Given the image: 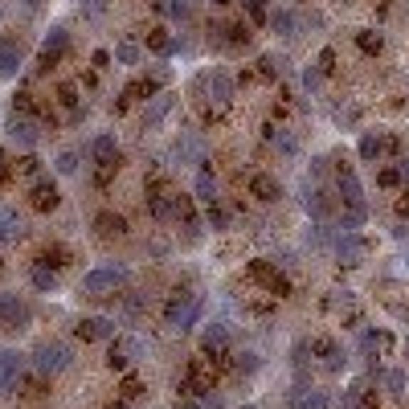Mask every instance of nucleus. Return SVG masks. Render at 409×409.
<instances>
[{"label": "nucleus", "instance_id": "obj_19", "mask_svg": "<svg viewBox=\"0 0 409 409\" xmlns=\"http://www.w3.org/2000/svg\"><path fill=\"white\" fill-rule=\"evenodd\" d=\"M270 139H275V147L282 152V156H299V139H294L291 131L278 127V131H270Z\"/></svg>", "mask_w": 409, "mask_h": 409}, {"label": "nucleus", "instance_id": "obj_17", "mask_svg": "<svg viewBox=\"0 0 409 409\" xmlns=\"http://www.w3.org/2000/svg\"><path fill=\"white\" fill-rule=\"evenodd\" d=\"M168 111H172V95H156L152 102H147L144 119H147V123H160V119H164Z\"/></svg>", "mask_w": 409, "mask_h": 409}, {"label": "nucleus", "instance_id": "obj_13", "mask_svg": "<svg viewBox=\"0 0 409 409\" xmlns=\"http://www.w3.org/2000/svg\"><path fill=\"white\" fill-rule=\"evenodd\" d=\"M90 156H95V164L111 168V164H115V156H119V144H115V135H98L95 144H90Z\"/></svg>", "mask_w": 409, "mask_h": 409}, {"label": "nucleus", "instance_id": "obj_10", "mask_svg": "<svg viewBox=\"0 0 409 409\" xmlns=\"http://www.w3.org/2000/svg\"><path fill=\"white\" fill-rule=\"evenodd\" d=\"M21 364H25V356H21V352H0V389H13V385H16Z\"/></svg>", "mask_w": 409, "mask_h": 409}, {"label": "nucleus", "instance_id": "obj_7", "mask_svg": "<svg viewBox=\"0 0 409 409\" xmlns=\"http://www.w3.org/2000/svg\"><path fill=\"white\" fill-rule=\"evenodd\" d=\"M78 336L82 340H115V319H107V315H90V319H82L78 324Z\"/></svg>", "mask_w": 409, "mask_h": 409}, {"label": "nucleus", "instance_id": "obj_6", "mask_svg": "<svg viewBox=\"0 0 409 409\" xmlns=\"http://www.w3.org/2000/svg\"><path fill=\"white\" fill-rule=\"evenodd\" d=\"M9 139H13L16 147H37V139H41V131H37V123L33 119H9Z\"/></svg>", "mask_w": 409, "mask_h": 409}, {"label": "nucleus", "instance_id": "obj_27", "mask_svg": "<svg viewBox=\"0 0 409 409\" xmlns=\"http://www.w3.org/2000/svg\"><path fill=\"white\" fill-rule=\"evenodd\" d=\"M405 389V376L401 373H389V393H401Z\"/></svg>", "mask_w": 409, "mask_h": 409}, {"label": "nucleus", "instance_id": "obj_1", "mask_svg": "<svg viewBox=\"0 0 409 409\" xmlns=\"http://www.w3.org/2000/svg\"><path fill=\"white\" fill-rule=\"evenodd\" d=\"M70 364H74V348L65 340H41L33 348V368L41 376H58V373H65Z\"/></svg>", "mask_w": 409, "mask_h": 409}, {"label": "nucleus", "instance_id": "obj_5", "mask_svg": "<svg viewBox=\"0 0 409 409\" xmlns=\"http://www.w3.org/2000/svg\"><path fill=\"white\" fill-rule=\"evenodd\" d=\"M139 356H144V344L135 340V336H115L111 360H107V364H111L115 373H127V368H131V364H135Z\"/></svg>", "mask_w": 409, "mask_h": 409}, {"label": "nucleus", "instance_id": "obj_14", "mask_svg": "<svg viewBox=\"0 0 409 409\" xmlns=\"http://www.w3.org/2000/svg\"><path fill=\"white\" fill-rule=\"evenodd\" d=\"M291 401H294L291 409H327V393H319V389H299V393H291Z\"/></svg>", "mask_w": 409, "mask_h": 409}, {"label": "nucleus", "instance_id": "obj_25", "mask_svg": "<svg viewBox=\"0 0 409 409\" xmlns=\"http://www.w3.org/2000/svg\"><path fill=\"white\" fill-rule=\"evenodd\" d=\"M201 405H205V409H225V397H221V393H209V389H205V393H201Z\"/></svg>", "mask_w": 409, "mask_h": 409}, {"label": "nucleus", "instance_id": "obj_8", "mask_svg": "<svg viewBox=\"0 0 409 409\" xmlns=\"http://www.w3.org/2000/svg\"><path fill=\"white\" fill-rule=\"evenodd\" d=\"M225 344H229V327L225 324H209V327H205V336H201V352H205V356L225 352Z\"/></svg>", "mask_w": 409, "mask_h": 409}, {"label": "nucleus", "instance_id": "obj_28", "mask_svg": "<svg viewBox=\"0 0 409 409\" xmlns=\"http://www.w3.org/2000/svg\"><path fill=\"white\" fill-rule=\"evenodd\" d=\"M176 409H205V405H201V401H180Z\"/></svg>", "mask_w": 409, "mask_h": 409}, {"label": "nucleus", "instance_id": "obj_9", "mask_svg": "<svg viewBox=\"0 0 409 409\" xmlns=\"http://www.w3.org/2000/svg\"><path fill=\"white\" fill-rule=\"evenodd\" d=\"M33 209H58V201H62V193H58V184H53V180H37V184H33Z\"/></svg>", "mask_w": 409, "mask_h": 409}, {"label": "nucleus", "instance_id": "obj_4", "mask_svg": "<svg viewBox=\"0 0 409 409\" xmlns=\"http://www.w3.org/2000/svg\"><path fill=\"white\" fill-rule=\"evenodd\" d=\"M29 319H33V307H29V299H25V294H16V291L0 294V324L9 327V331L29 327Z\"/></svg>", "mask_w": 409, "mask_h": 409}, {"label": "nucleus", "instance_id": "obj_11", "mask_svg": "<svg viewBox=\"0 0 409 409\" xmlns=\"http://www.w3.org/2000/svg\"><path fill=\"white\" fill-rule=\"evenodd\" d=\"M250 193L258 196V201H278V196H282V184H278L275 176H266V172H258V176L250 180Z\"/></svg>", "mask_w": 409, "mask_h": 409}, {"label": "nucleus", "instance_id": "obj_2", "mask_svg": "<svg viewBox=\"0 0 409 409\" xmlns=\"http://www.w3.org/2000/svg\"><path fill=\"white\" fill-rule=\"evenodd\" d=\"M123 282H127V266L111 262V266L86 270V275H82V291L90 294V299H107V294H115V287H123Z\"/></svg>", "mask_w": 409, "mask_h": 409}, {"label": "nucleus", "instance_id": "obj_21", "mask_svg": "<svg viewBox=\"0 0 409 409\" xmlns=\"http://www.w3.org/2000/svg\"><path fill=\"white\" fill-rule=\"evenodd\" d=\"M78 160H82V152H78V147L62 152V156H58V172H62V176H74V172H78Z\"/></svg>", "mask_w": 409, "mask_h": 409}, {"label": "nucleus", "instance_id": "obj_20", "mask_svg": "<svg viewBox=\"0 0 409 409\" xmlns=\"http://www.w3.org/2000/svg\"><path fill=\"white\" fill-rule=\"evenodd\" d=\"M33 287H37V291H53V287H58V275H53L49 266H33Z\"/></svg>", "mask_w": 409, "mask_h": 409}, {"label": "nucleus", "instance_id": "obj_22", "mask_svg": "<svg viewBox=\"0 0 409 409\" xmlns=\"http://www.w3.org/2000/svg\"><path fill=\"white\" fill-rule=\"evenodd\" d=\"M115 58H119L123 65H135L139 62V49L131 46V41H119V46H115Z\"/></svg>", "mask_w": 409, "mask_h": 409}, {"label": "nucleus", "instance_id": "obj_12", "mask_svg": "<svg viewBox=\"0 0 409 409\" xmlns=\"http://www.w3.org/2000/svg\"><path fill=\"white\" fill-rule=\"evenodd\" d=\"M25 233V225H21V217H16V209H9V205H0V242H16Z\"/></svg>", "mask_w": 409, "mask_h": 409}, {"label": "nucleus", "instance_id": "obj_29", "mask_svg": "<svg viewBox=\"0 0 409 409\" xmlns=\"http://www.w3.org/2000/svg\"><path fill=\"white\" fill-rule=\"evenodd\" d=\"M242 409H258V405H242Z\"/></svg>", "mask_w": 409, "mask_h": 409}, {"label": "nucleus", "instance_id": "obj_3", "mask_svg": "<svg viewBox=\"0 0 409 409\" xmlns=\"http://www.w3.org/2000/svg\"><path fill=\"white\" fill-rule=\"evenodd\" d=\"M164 319H168V327L188 331V327L201 319V299H196V294H172L168 307H164Z\"/></svg>", "mask_w": 409, "mask_h": 409}, {"label": "nucleus", "instance_id": "obj_15", "mask_svg": "<svg viewBox=\"0 0 409 409\" xmlns=\"http://www.w3.org/2000/svg\"><path fill=\"white\" fill-rule=\"evenodd\" d=\"M196 201L217 205V180H213L209 172H196Z\"/></svg>", "mask_w": 409, "mask_h": 409}, {"label": "nucleus", "instance_id": "obj_16", "mask_svg": "<svg viewBox=\"0 0 409 409\" xmlns=\"http://www.w3.org/2000/svg\"><path fill=\"white\" fill-rule=\"evenodd\" d=\"M21 70V53L13 41H0V74H16Z\"/></svg>", "mask_w": 409, "mask_h": 409}, {"label": "nucleus", "instance_id": "obj_24", "mask_svg": "<svg viewBox=\"0 0 409 409\" xmlns=\"http://www.w3.org/2000/svg\"><path fill=\"white\" fill-rule=\"evenodd\" d=\"M258 352H242V356H238V368H242V373H258Z\"/></svg>", "mask_w": 409, "mask_h": 409}, {"label": "nucleus", "instance_id": "obj_26", "mask_svg": "<svg viewBox=\"0 0 409 409\" xmlns=\"http://www.w3.org/2000/svg\"><path fill=\"white\" fill-rule=\"evenodd\" d=\"M209 225L213 229H225V213L217 209V205H209Z\"/></svg>", "mask_w": 409, "mask_h": 409}, {"label": "nucleus", "instance_id": "obj_23", "mask_svg": "<svg viewBox=\"0 0 409 409\" xmlns=\"http://www.w3.org/2000/svg\"><path fill=\"white\" fill-rule=\"evenodd\" d=\"M356 41H360V49H364V53H381V37H373V33H368V29L360 33Z\"/></svg>", "mask_w": 409, "mask_h": 409}, {"label": "nucleus", "instance_id": "obj_18", "mask_svg": "<svg viewBox=\"0 0 409 409\" xmlns=\"http://www.w3.org/2000/svg\"><path fill=\"white\" fill-rule=\"evenodd\" d=\"M95 225H98V233H107V238H111V233H127V221L115 217V213H98Z\"/></svg>", "mask_w": 409, "mask_h": 409}]
</instances>
